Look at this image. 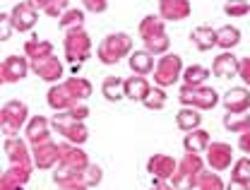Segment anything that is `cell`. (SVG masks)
I'll return each instance as SVG.
<instances>
[{"label": "cell", "mask_w": 250, "mask_h": 190, "mask_svg": "<svg viewBox=\"0 0 250 190\" xmlns=\"http://www.w3.org/2000/svg\"><path fill=\"white\" fill-rule=\"evenodd\" d=\"M137 34L145 43V51L149 56H164L171 51V39L166 34V22L159 17V15H147L142 17L140 27H137Z\"/></svg>", "instance_id": "6da1fadb"}, {"label": "cell", "mask_w": 250, "mask_h": 190, "mask_svg": "<svg viewBox=\"0 0 250 190\" xmlns=\"http://www.w3.org/2000/svg\"><path fill=\"white\" fill-rule=\"evenodd\" d=\"M132 36L125 32H113L101 39V43L96 46V58L101 65H118L123 58L132 53Z\"/></svg>", "instance_id": "7a4b0ae2"}, {"label": "cell", "mask_w": 250, "mask_h": 190, "mask_svg": "<svg viewBox=\"0 0 250 190\" xmlns=\"http://www.w3.org/2000/svg\"><path fill=\"white\" fill-rule=\"evenodd\" d=\"M202 173H205V159L200 157V154L186 152L183 157L178 159L176 171H173V176H171L168 183L173 186V190H195Z\"/></svg>", "instance_id": "3957f363"}, {"label": "cell", "mask_w": 250, "mask_h": 190, "mask_svg": "<svg viewBox=\"0 0 250 190\" xmlns=\"http://www.w3.org/2000/svg\"><path fill=\"white\" fill-rule=\"evenodd\" d=\"M27 121H29V106L20 99H12L0 108V132L5 137H17L20 130L27 126Z\"/></svg>", "instance_id": "277c9868"}, {"label": "cell", "mask_w": 250, "mask_h": 190, "mask_svg": "<svg viewBox=\"0 0 250 190\" xmlns=\"http://www.w3.org/2000/svg\"><path fill=\"white\" fill-rule=\"evenodd\" d=\"M62 51H65V58L70 65H82L89 56H92V36L87 34V29H72V32H65L62 39Z\"/></svg>", "instance_id": "5b68a950"}, {"label": "cell", "mask_w": 250, "mask_h": 190, "mask_svg": "<svg viewBox=\"0 0 250 190\" xmlns=\"http://www.w3.org/2000/svg\"><path fill=\"white\" fill-rule=\"evenodd\" d=\"M152 72H154V87H161V89L173 87L181 80V75H183V58L178 53L168 51V53L159 56Z\"/></svg>", "instance_id": "8992f818"}, {"label": "cell", "mask_w": 250, "mask_h": 190, "mask_svg": "<svg viewBox=\"0 0 250 190\" xmlns=\"http://www.w3.org/2000/svg\"><path fill=\"white\" fill-rule=\"evenodd\" d=\"M178 101L181 106H190V108H197V111H212L219 104V92L214 87H181L178 92Z\"/></svg>", "instance_id": "52a82bcc"}, {"label": "cell", "mask_w": 250, "mask_h": 190, "mask_svg": "<svg viewBox=\"0 0 250 190\" xmlns=\"http://www.w3.org/2000/svg\"><path fill=\"white\" fill-rule=\"evenodd\" d=\"M51 127H53L56 132H61L65 142H70V145H77V147H82V145L89 140V130H87V126H84L82 121H75V118H70L65 111L56 113V116L51 118Z\"/></svg>", "instance_id": "ba28073f"}, {"label": "cell", "mask_w": 250, "mask_h": 190, "mask_svg": "<svg viewBox=\"0 0 250 190\" xmlns=\"http://www.w3.org/2000/svg\"><path fill=\"white\" fill-rule=\"evenodd\" d=\"M92 161L87 157V152L77 145H70V142H61L58 145V164L56 166H62V169H70L75 173H82Z\"/></svg>", "instance_id": "9c48e42d"}, {"label": "cell", "mask_w": 250, "mask_h": 190, "mask_svg": "<svg viewBox=\"0 0 250 190\" xmlns=\"http://www.w3.org/2000/svg\"><path fill=\"white\" fill-rule=\"evenodd\" d=\"M233 164V147L229 142H209L205 152V166H209L214 173L231 169Z\"/></svg>", "instance_id": "30bf717a"}, {"label": "cell", "mask_w": 250, "mask_h": 190, "mask_svg": "<svg viewBox=\"0 0 250 190\" xmlns=\"http://www.w3.org/2000/svg\"><path fill=\"white\" fill-rule=\"evenodd\" d=\"M29 61L24 56H7L0 63V80L5 84H15V82H22L29 75Z\"/></svg>", "instance_id": "8fae6325"}, {"label": "cell", "mask_w": 250, "mask_h": 190, "mask_svg": "<svg viewBox=\"0 0 250 190\" xmlns=\"http://www.w3.org/2000/svg\"><path fill=\"white\" fill-rule=\"evenodd\" d=\"M5 154L10 159V166H22V169H29V171L34 169L29 145H27V140H22L20 135L5 140Z\"/></svg>", "instance_id": "7c38bea8"}, {"label": "cell", "mask_w": 250, "mask_h": 190, "mask_svg": "<svg viewBox=\"0 0 250 190\" xmlns=\"http://www.w3.org/2000/svg\"><path fill=\"white\" fill-rule=\"evenodd\" d=\"M36 20H39V10H36V7H31L27 0H24V2H17V5L12 7V12H10L12 29H15V32H20V34L31 32V29L36 27Z\"/></svg>", "instance_id": "4fadbf2b"}, {"label": "cell", "mask_w": 250, "mask_h": 190, "mask_svg": "<svg viewBox=\"0 0 250 190\" xmlns=\"http://www.w3.org/2000/svg\"><path fill=\"white\" fill-rule=\"evenodd\" d=\"M29 67L39 80H43V82H48V84H58L62 80V63L58 61V56H48V58H43V61L29 63Z\"/></svg>", "instance_id": "5bb4252c"}, {"label": "cell", "mask_w": 250, "mask_h": 190, "mask_svg": "<svg viewBox=\"0 0 250 190\" xmlns=\"http://www.w3.org/2000/svg\"><path fill=\"white\" fill-rule=\"evenodd\" d=\"M226 113H248L250 111V89L248 87H231L219 99Z\"/></svg>", "instance_id": "9a60e30c"}, {"label": "cell", "mask_w": 250, "mask_h": 190, "mask_svg": "<svg viewBox=\"0 0 250 190\" xmlns=\"http://www.w3.org/2000/svg\"><path fill=\"white\" fill-rule=\"evenodd\" d=\"M31 161H34L36 169L53 171L56 164H58V145H56L53 140L41 142V145H34V147H31Z\"/></svg>", "instance_id": "2e32d148"}, {"label": "cell", "mask_w": 250, "mask_h": 190, "mask_svg": "<svg viewBox=\"0 0 250 190\" xmlns=\"http://www.w3.org/2000/svg\"><path fill=\"white\" fill-rule=\"evenodd\" d=\"M176 159L168 157V154H161L156 152L152 157L147 159V173L154 178V181H171L173 171H176Z\"/></svg>", "instance_id": "e0dca14e"}, {"label": "cell", "mask_w": 250, "mask_h": 190, "mask_svg": "<svg viewBox=\"0 0 250 190\" xmlns=\"http://www.w3.org/2000/svg\"><path fill=\"white\" fill-rule=\"evenodd\" d=\"M24 140L27 145H41V142H48L51 140V121L46 116H34L27 121L24 126Z\"/></svg>", "instance_id": "ac0fdd59"}, {"label": "cell", "mask_w": 250, "mask_h": 190, "mask_svg": "<svg viewBox=\"0 0 250 190\" xmlns=\"http://www.w3.org/2000/svg\"><path fill=\"white\" fill-rule=\"evenodd\" d=\"M190 0H159V17L164 22H183L186 17H190Z\"/></svg>", "instance_id": "d6986e66"}, {"label": "cell", "mask_w": 250, "mask_h": 190, "mask_svg": "<svg viewBox=\"0 0 250 190\" xmlns=\"http://www.w3.org/2000/svg\"><path fill=\"white\" fill-rule=\"evenodd\" d=\"M46 101H48V106L56 111V113H61V111H67L70 106H75V104H80L72 92L67 89V84L65 82H58V84H51L48 87V94H46Z\"/></svg>", "instance_id": "ffe728a7"}, {"label": "cell", "mask_w": 250, "mask_h": 190, "mask_svg": "<svg viewBox=\"0 0 250 190\" xmlns=\"http://www.w3.org/2000/svg\"><path fill=\"white\" fill-rule=\"evenodd\" d=\"M212 75L214 77H236L238 75V56H233L231 51H221L212 61Z\"/></svg>", "instance_id": "44dd1931"}, {"label": "cell", "mask_w": 250, "mask_h": 190, "mask_svg": "<svg viewBox=\"0 0 250 190\" xmlns=\"http://www.w3.org/2000/svg\"><path fill=\"white\" fill-rule=\"evenodd\" d=\"M149 89H152V84H149V80L142 77V75H130L127 80H123V94H125V99H130V101H140V104H142V99L147 96Z\"/></svg>", "instance_id": "7402d4cb"}, {"label": "cell", "mask_w": 250, "mask_h": 190, "mask_svg": "<svg viewBox=\"0 0 250 190\" xmlns=\"http://www.w3.org/2000/svg\"><path fill=\"white\" fill-rule=\"evenodd\" d=\"M209 132L205 130V127H197V130H190L186 132V137H183V149L190 152V154H205L207 152V147H209Z\"/></svg>", "instance_id": "603a6c76"}, {"label": "cell", "mask_w": 250, "mask_h": 190, "mask_svg": "<svg viewBox=\"0 0 250 190\" xmlns=\"http://www.w3.org/2000/svg\"><path fill=\"white\" fill-rule=\"evenodd\" d=\"M48 56H56V53H53V43H51V41L34 36V39H29V41L24 43V58H27L29 63L43 61V58H48Z\"/></svg>", "instance_id": "cb8c5ba5"}, {"label": "cell", "mask_w": 250, "mask_h": 190, "mask_svg": "<svg viewBox=\"0 0 250 190\" xmlns=\"http://www.w3.org/2000/svg\"><path fill=\"white\" fill-rule=\"evenodd\" d=\"M190 41L195 43L197 51H212L217 46V29L214 27H207V24H200L190 32Z\"/></svg>", "instance_id": "d4e9b609"}, {"label": "cell", "mask_w": 250, "mask_h": 190, "mask_svg": "<svg viewBox=\"0 0 250 190\" xmlns=\"http://www.w3.org/2000/svg\"><path fill=\"white\" fill-rule=\"evenodd\" d=\"M127 65H130V70H132L135 75L147 77V75H152V70H154V56H149L145 48H142V51H132V53L127 56Z\"/></svg>", "instance_id": "484cf974"}, {"label": "cell", "mask_w": 250, "mask_h": 190, "mask_svg": "<svg viewBox=\"0 0 250 190\" xmlns=\"http://www.w3.org/2000/svg\"><path fill=\"white\" fill-rule=\"evenodd\" d=\"M209 75H212L209 67H205V65H200V63H192V65H188V67H183L181 80H183L186 87H202L209 80Z\"/></svg>", "instance_id": "4316f807"}, {"label": "cell", "mask_w": 250, "mask_h": 190, "mask_svg": "<svg viewBox=\"0 0 250 190\" xmlns=\"http://www.w3.org/2000/svg\"><path fill=\"white\" fill-rule=\"evenodd\" d=\"M202 126V113L197 108H190V106H183L178 113H176V127L181 132H190V130H197Z\"/></svg>", "instance_id": "83f0119b"}, {"label": "cell", "mask_w": 250, "mask_h": 190, "mask_svg": "<svg viewBox=\"0 0 250 190\" xmlns=\"http://www.w3.org/2000/svg\"><path fill=\"white\" fill-rule=\"evenodd\" d=\"M241 43V29L233 24H224L217 29V48L221 51H233Z\"/></svg>", "instance_id": "f1b7e54d"}, {"label": "cell", "mask_w": 250, "mask_h": 190, "mask_svg": "<svg viewBox=\"0 0 250 190\" xmlns=\"http://www.w3.org/2000/svg\"><path fill=\"white\" fill-rule=\"evenodd\" d=\"M62 82L67 84V89L72 92V96H75L80 104H84L94 92L92 82H89L87 77H77V75H72V77H67V80H62Z\"/></svg>", "instance_id": "f546056e"}, {"label": "cell", "mask_w": 250, "mask_h": 190, "mask_svg": "<svg viewBox=\"0 0 250 190\" xmlns=\"http://www.w3.org/2000/svg\"><path fill=\"white\" fill-rule=\"evenodd\" d=\"M101 94H104L106 101H111V104L123 101L125 99V94H123V77H118V75L106 77V80L101 82Z\"/></svg>", "instance_id": "4dcf8cb0"}, {"label": "cell", "mask_w": 250, "mask_h": 190, "mask_svg": "<svg viewBox=\"0 0 250 190\" xmlns=\"http://www.w3.org/2000/svg\"><path fill=\"white\" fill-rule=\"evenodd\" d=\"M58 24H61L62 32H72V29H82L84 27V10H77V7H67L58 17Z\"/></svg>", "instance_id": "1f68e13d"}, {"label": "cell", "mask_w": 250, "mask_h": 190, "mask_svg": "<svg viewBox=\"0 0 250 190\" xmlns=\"http://www.w3.org/2000/svg\"><path fill=\"white\" fill-rule=\"evenodd\" d=\"M27 2L36 10H43L48 17H56V20L70 7V0H27Z\"/></svg>", "instance_id": "d6a6232c"}, {"label": "cell", "mask_w": 250, "mask_h": 190, "mask_svg": "<svg viewBox=\"0 0 250 190\" xmlns=\"http://www.w3.org/2000/svg\"><path fill=\"white\" fill-rule=\"evenodd\" d=\"M166 104H168V94L161 87H152L147 92V96L142 99V106L147 111H161V108H166Z\"/></svg>", "instance_id": "836d02e7"}, {"label": "cell", "mask_w": 250, "mask_h": 190, "mask_svg": "<svg viewBox=\"0 0 250 190\" xmlns=\"http://www.w3.org/2000/svg\"><path fill=\"white\" fill-rule=\"evenodd\" d=\"M224 127L229 132H246L250 127V113H226L224 116Z\"/></svg>", "instance_id": "e575fe53"}, {"label": "cell", "mask_w": 250, "mask_h": 190, "mask_svg": "<svg viewBox=\"0 0 250 190\" xmlns=\"http://www.w3.org/2000/svg\"><path fill=\"white\" fill-rule=\"evenodd\" d=\"M231 178L241 181V183H250V157L233 159L231 164Z\"/></svg>", "instance_id": "d590c367"}, {"label": "cell", "mask_w": 250, "mask_h": 190, "mask_svg": "<svg viewBox=\"0 0 250 190\" xmlns=\"http://www.w3.org/2000/svg\"><path fill=\"white\" fill-rule=\"evenodd\" d=\"M224 181H221V176L214 173V171H205L202 176H200V181H197V188L195 190H224Z\"/></svg>", "instance_id": "8d00e7d4"}, {"label": "cell", "mask_w": 250, "mask_h": 190, "mask_svg": "<svg viewBox=\"0 0 250 190\" xmlns=\"http://www.w3.org/2000/svg\"><path fill=\"white\" fill-rule=\"evenodd\" d=\"M250 12L248 0H226L224 2V15L226 17H246Z\"/></svg>", "instance_id": "74e56055"}, {"label": "cell", "mask_w": 250, "mask_h": 190, "mask_svg": "<svg viewBox=\"0 0 250 190\" xmlns=\"http://www.w3.org/2000/svg\"><path fill=\"white\" fill-rule=\"evenodd\" d=\"M101 181H104V169H101L99 164H89V166L82 171V183H84L87 188L99 186Z\"/></svg>", "instance_id": "f35d334b"}, {"label": "cell", "mask_w": 250, "mask_h": 190, "mask_svg": "<svg viewBox=\"0 0 250 190\" xmlns=\"http://www.w3.org/2000/svg\"><path fill=\"white\" fill-rule=\"evenodd\" d=\"M0 190H24V186L10 171H0Z\"/></svg>", "instance_id": "ab89813d"}, {"label": "cell", "mask_w": 250, "mask_h": 190, "mask_svg": "<svg viewBox=\"0 0 250 190\" xmlns=\"http://www.w3.org/2000/svg\"><path fill=\"white\" fill-rule=\"evenodd\" d=\"M70 118H75V121H87V116H89V106L87 104H75V106H70L67 111H65Z\"/></svg>", "instance_id": "60d3db41"}, {"label": "cell", "mask_w": 250, "mask_h": 190, "mask_svg": "<svg viewBox=\"0 0 250 190\" xmlns=\"http://www.w3.org/2000/svg\"><path fill=\"white\" fill-rule=\"evenodd\" d=\"M12 22H10V12H0V41H7L12 36Z\"/></svg>", "instance_id": "b9f144b4"}, {"label": "cell", "mask_w": 250, "mask_h": 190, "mask_svg": "<svg viewBox=\"0 0 250 190\" xmlns=\"http://www.w3.org/2000/svg\"><path fill=\"white\" fill-rule=\"evenodd\" d=\"M236 77H241V80H243V84L250 89V56L238 58V75H236Z\"/></svg>", "instance_id": "7bdbcfd3"}, {"label": "cell", "mask_w": 250, "mask_h": 190, "mask_svg": "<svg viewBox=\"0 0 250 190\" xmlns=\"http://www.w3.org/2000/svg\"><path fill=\"white\" fill-rule=\"evenodd\" d=\"M82 5L87 12H94V15H101L108 10V0H82Z\"/></svg>", "instance_id": "ee69618b"}, {"label": "cell", "mask_w": 250, "mask_h": 190, "mask_svg": "<svg viewBox=\"0 0 250 190\" xmlns=\"http://www.w3.org/2000/svg\"><path fill=\"white\" fill-rule=\"evenodd\" d=\"M238 149L246 152V157H250V127L246 130V132L238 135Z\"/></svg>", "instance_id": "f6af8a7d"}, {"label": "cell", "mask_w": 250, "mask_h": 190, "mask_svg": "<svg viewBox=\"0 0 250 190\" xmlns=\"http://www.w3.org/2000/svg\"><path fill=\"white\" fill-rule=\"evenodd\" d=\"M224 190H250V183H241V181H229L226 186H224Z\"/></svg>", "instance_id": "bcb514c9"}, {"label": "cell", "mask_w": 250, "mask_h": 190, "mask_svg": "<svg viewBox=\"0 0 250 190\" xmlns=\"http://www.w3.org/2000/svg\"><path fill=\"white\" fill-rule=\"evenodd\" d=\"M58 190H89L82 181H72V183H65V186H58Z\"/></svg>", "instance_id": "7dc6e473"}, {"label": "cell", "mask_w": 250, "mask_h": 190, "mask_svg": "<svg viewBox=\"0 0 250 190\" xmlns=\"http://www.w3.org/2000/svg\"><path fill=\"white\" fill-rule=\"evenodd\" d=\"M149 190H173V186H171L168 181H154Z\"/></svg>", "instance_id": "c3c4849f"}, {"label": "cell", "mask_w": 250, "mask_h": 190, "mask_svg": "<svg viewBox=\"0 0 250 190\" xmlns=\"http://www.w3.org/2000/svg\"><path fill=\"white\" fill-rule=\"evenodd\" d=\"M0 84H2V80H0Z\"/></svg>", "instance_id": "681fc988"}]
</instances>
